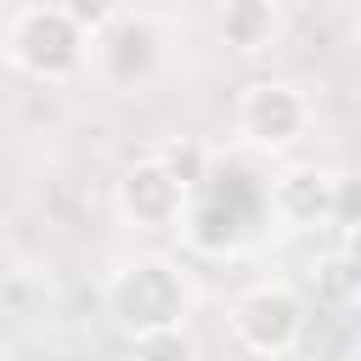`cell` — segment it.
I'll list each match as a JSON object with an SVG mask.
<instances>
[{"mask_svg": "<svg viewBox=\"0 0 361 361\" xmlns=\"http://www.w3.org/2000/svg\"><path fill=\"white\" fill-rule=\"evenodd\" d=\"M310 96L293 79H248L231 107V130L248 152H293L310 135Z\"/></svg>", "mask_w": 361, "mask_h": 361, "instance_id": "cell-5", "label": "cell"}, {"mask_svg": "<svg viewBox=\"0 0 361 361\" xmlns=\"http://www.w3.org/2000/svg\"><path fill=\"white\" fill-rule=\"evenodd\" d=\"M56 6L68 11V23H73L85 39H96V34H102V28L124 11V0H56Z\"/></svg>", "mask_w": 361, "mask_h": 361, "instance_id": "cell-12", "label": "cell"}, {"mask_svg": "<svg viewBox=\"0 0 361 361\" xmlns=\"http://www.w3.org/2000/svg\"><path fill=\"white\" fill-rule=\"evenodd\" d=\"M355 28H361V6H355Z\"/></svg>", "mask_w": 361, "mask_h": 361, "instance_id": "cell-14", "label": "cell"}, {"mask_svg": "<svg viewBox=\"0 0 361 361\" xmlns=\"http://www.w3.org/2000/svg\"><path fill=\"white\" fill-rule=\"evenodd\" d=\"M226 327H231V344L254 361H282L305 344V327H310V310L299 299V288L288 282H248L231 305H226Z\"/></svg>", "mask_w": 361, "mask_h": 361, "instance_id": "cell-3", "label": "cell"}, {"mask_svg": "<svg viewBox=\"0 0 361 361\" xmlns=\"http://www.w3.org/2000/svg\"><path fill=\"white\" fill-rule=\"evenodd\" d=\"M164 62H169L164 28H158L152 17H141V11H118V17L90 39V56H85V68L96 73V85L113 90V96H141V90H152V85L164 79Z\"/></svg>", "mask_w": 361, "mask_h": 361, "instance_id": "cell-4", "label": "cell"}, {"mask_svg": "<svg viewBox=\"0 0 361 361\" xmlns=\"http://www.w3.org/2000/svg\"><path fill=\"white\" fill-rule=\"evenodd\" d=\"M214 34L237 56H265L282 39V6L276 0H226L214 17Z\"/></svg>", "mask_w": 361, "mask_h": 361, "instance_id": "cell-8", "label": "cell"}, {"mask_svg": "<svg viewBox=\"0 0 361 361\" xmlns=\"http://www.w3.org/2000/svg\"><path fill=\"white\" fill-rule=\"evenodd\" d=\"M186 203H192V192L147 152V158H135L118 180H113V209H118V220L124 226H135V231H147V237H164V231H180V220H186Z\"/></svg>", "mask_w": 361, "mask_h": 361, "instance_id": "cell-6", "label": "cell"}, {"mask_svg": "<svg viewBox=\"0 0 361 361\" xmlns=\"http://www.w3.org/2000/svg\"><path fill=\"white\" fill-rule=\"evenodd\" d=\"M192 305H197V288L180 271V259H169V254H130L102 282V310L124 338H141L158 327H186Z\"/></svg>", "mask_w": 361, "mask_h": 361, "instance_id": "cell-1", "label": "cell"}, {"mask_svg": "<svg viewBox=\"0 0 361 361\" xmlns=\"http://www.w3.org/2000/svg\"><path fill=\"white\" fill-rule=\"evenodd\" d=\"M327 197H333V169H316V164H288L265 180V214L282 231L327 226Z\"/></svg>", "mask_w": 361, "mask_h": 361, "instance_id": "cell-7", "label": "cell"}, {"mask_svg": "<svg viewBox=\"0 0 361 361\" xmlns=\"http://www.w3.org/2000/svg\"><path fill=\"white\" fill-rule=\"evenodd\" d=\"M130 350H135V361H197V344H192L186 327L141 333V338H130Z\"/></svg>", "mask_w": 361, "mask_h": 361, "instance_id": "cell-10", "label": "cell"}, {"mask_svg": "<svg viewBox=\"0 0 361 361\" xmlns=\"http://www.w3.org/2000/svg\"><path fill=\"white\" fill-rule=\"evenodd\" d=\"M11 282H17V248L0 237V288H11Z\"/></svg>", "mask_w": 361, "mask_h": 361, "instance_id": "cell-13", "label": "cell"}, {"mask_svg": "<svg viewBox=\"0 0 361 361\" xmlns=\"http://www.w3.org/2000/svg\"><path fill=\"white\" fill-rule=\"evenodd\" d=\"M152 158H158V164H164V169H169V175H175V180H180V186H186L192 197H197V192L209 186L214 152H209V147H203L197 135H169V141H158V147H152Z\"/></svg>", "mask_w": 361, "mask_h": 361, "instance_id": "cell-9", "label": "cell"}, {"mask_svg": "<svg viewBox=\"0 0 361 361\" xmlns=\"http://www.w3.org/2000/svg\"><path fill=\"white\" fill-rule=\"evenodd\" d=\"M90 39L68 23L56 0H34L6 23V62L34 85H68L85 73Z\"/></svg>", "mask_w": 361, "mask_h": 361, "instance_id": "cell-2", "label": "cell"}, {"mask_svg": "<svg viewBox=\"0 0 361 361\" xmlns=\"http://www.w3.org/2000/svg\"><path fill=\"white\" fill-rule=\"evenodd\" d=\"M327 226L355 237L361 231V175H333V197H327Z\"/></svg>", "mask_w": 361, "mask_h": 361, "instance_id": "cell-11", "label": "cell"}, {"mask_svg": "<svg viewBox=\"0 0 361 361\" xmlns=\"http://www.w3.org/2000/svg\"><path fill=\"white\" fill-rule=\"evenodd\" d=\"M0 361H11V355H6V350H0Z\"/></svg>", "mask_w": 361, "mask_h": 361, "instance_id": "cell-15", "label": "cell"}]
</instances>
